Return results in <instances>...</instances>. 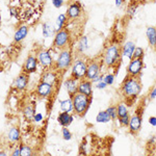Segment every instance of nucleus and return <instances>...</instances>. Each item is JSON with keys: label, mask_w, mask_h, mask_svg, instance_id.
<instances>
[{"label": "nucleus", "mask_w": 156, "mask_h": 156, "mask_svg": "<svg viewBox=\"0 0 156 156\" xmlns=\"http://www.w3.org/2000/svg\"><path fill=\"white\" fill-rule=\"evenodd\" d=\"M120 90L127 102H132L142 92V83L138 77H131L127 75L121 85Z\"/></svg>", "instance_id": "obj_1"}, {"label": "nucleus", "mask_w": 156, "mask_h": 156, "mask_svg": "<svg viewBox=\"0 0 156 156\" xmlns=\"http://www.w3.org/2000/svg\"><path fill=\"white\" fill-rule=\"evenodd\" d=\"M122 49L118 44H112L106 47L103 53V64L108 68H115L120 62Z\"/></svg>", "instance_id": "obj_2"}, {"label": "nucleus", "mask_w": 156, "mask_h": 156, "mask_svg": "<svg viewBox=\"0 0 156 156\" xmlns=\"http://www.w3.org/2000/svg\"><path fill=\"white\" fill-rule=\"evenodd\" d=\"M73 100V110L77 115L83 117L87 112L90 106V99L89 96L83 95L81 93H76L72 97Z\"/></svg>", "instance_id": "obj_3"}, {"label": "nucleus", "mask_w": 156, "mask_h": 156, "mask_svg": "<svg viewBox=\"0 0 156 156\" xmlns=\"http://www.w3.org/2000/svg\"><path fill=\"white\" fill-rule=\"evenodd\" d=\"M73 64V55L70 49H62L59 51L57 56L56 62H55V69L57 71H67Z\"/></svg>", "instance_id": "obj_4"}, {"label": "nucleus", "mask_w": 156, "mask_h": 156, "mask_svg": "<svg viewBox=\"0 0 156 156\" xmlns=\"http://www.w3.org/2000/svg\"><path fill=\"white\" fill-rule=\"evenodd\" d=\"M70 40H71L70 30L66 28V27H64L62 29L56 31V34H55L54 41H53V47L55 49H58V50L66 49L69 47Z\"/></svg>", "instance_id": "obj_5"}, {"label": "nucleus", "mask_w": 156, "mask_h": 156, "mask_svg": "<svg viewBox=\"0 0 156 156\" xmlns=\"http://www.w3.org/2000/svg\"><path fill=\"white\" fill-rule=\"evenodd\" d=\"M87 62L84 59L77 58L73 62L72 64V77L76 78L78 80H82L85 78L87 74Z\"/></svg>", "instance_id": "obj_6"}, {"label": "nucleus", "mask_w": 156, "mask_h": 156, "mask_svg": "<svg viewBox=\"0 0 156 156\" xmlns=\"http://www.w3.org/2000/svg\"><path fill=\"white\" fill-rule=\"evenodd\" d=\"M144 68L143 58H131L127 66V75L131 77H138Z\"/></svg>", "instance_id": "obj_7"}, {"label": "nucleus", "mask_w": 156, "mask_h": 156, "mask_svg": "<svg viewBox=\"0 0 156 156\" xmlns=\"http://www.w3.org/2000/svg\"><path fill=\"white\" fill-rule=\"evenodd\" d=\"M101 74V62L98 59H92L87 62V74L85 78L89 80H93L95 77L99 76Z\"/></svg>", "instance_id": "obj_8"}, {"label": "nucleus", "mask_w": 156, "mask_h": 156, "mask_svg": "<svg viewBox=\"0 0 156 156\" xmlns=\"http://www.w3.org/2000/svg\"><path fill=\"white\" fill-rule=\"evenodd\" d=\"M142 123H143V114H142V112H138L137 110V112L130 118L129 125H128L130 133L136 134V133L140 132V128H142Z\"/></svg>", "instance_id": "obj_9"}, {"label": "nucleus", "mask_w": 156, "mask_h": 156, "mask_svg": "<svg viewBox=\"0 0 156 156\" xmlns=\"http://www.w3.org/2000/svg\"><path fill=\"white\" fill-rule=\"evenodd\" d=\"M37 60L41 64V66L45 69H51L54 66L53 57L48 50H41L37 53Z\"/></svg>", "instance_id": "obj_10"}, {"label": "nucleus", "mask_w": 156, "mask_h": 156, "mask_svg": "<svg viewBox=\"0 0 156 156\" xmlns=\"http://www.w3.org/2000/svg\"><path fill=\"white\" fill-rule=\"evenodd\" d=\"M36 93L41 98H48L53 93V85L47 83V82L41 81L36 87Z\"/></svg>", "instance_id": "obj_11"}, {"label": "nucleus", "mask_w": 156, "mask_h": 156, "mask_svg": "<svg viewBox=\"0 0 156 156\" xmlns=\"http://www.w3.org/2000/svg\"><path fill=\"white\" fill-rule=\"evenodd\" d=\"M67 16L69 20H76L81 16L82 6L79 2H72L67 9Z\"/></svg>", "instance_id": "obj_12"}, {"label": "nucleus", "mask_w": 156, "mask_h": 156, "mask_svg": "<svg viewBox=\"0 0 156 156\" xmlns=\"http://www.w3.org/2000/svg\"><path fill=\"white\" fill-rule=\"evenodd\" d=\"M78 93H81V94H83V95L92 97V95H93L92 80H89V79H87V78L80 80L79 84H78Z\"/></svg>", "instance_id": "obj_13"}, {"label": "nucleus", "mask_w": 156, "mask_h": 156, "mask_svg": "<svg viewBox=\"0 0 156 156\" xmlns=\"http://www.w3.org/2000/svg\"><path fill=\"white\" fill-rule=\"evenodd\" d=\"M37 62L39 60L34 55L30 54L28 57L25 60V64H24V72H26L27 74H30V73H34L37 71Z\"/></svg>", "instance_id": "obj_14"}, {"label": "nucleus", "mask_w": 156, "mask_h": 156, "mask_svg": "<svg viewBox=\"0 0 156 156\" xmlns=\"http://www.w3.org/2000/svg\"><path fill=\"white\" fill-rule=\"evenodd\" d=\"M78 84H79V80L74 77H71L65 81V87L67 89V92L70 97H73L76 93H78Z\"/></svg>", "instance_id": "obj_15"}, {"label": "nucleus", "mask_w": 156, "mask_h": 156, "mask_svg": "<svg viewBox=\"0 0 156 156\" xmlns=\"http://www.w3.org/2000/svg\"><path fill=\"white\" fill-rule=\"evenodd\" d=\"M27 84H28V75H27L26 72H23L19 75L18 77L15 80V87H16L18 90H24L26 89Z\"/></svg>", "instance_id": "obj_16"}, {"label": "nucleus", "mask_w": 156, "mask_h": 156, "mask_svg": "<svg viewBox=\"0 0 156 156\" xmlns=\"http://www.w3.org/2000/svg\"><path fill=\"white\" fill-rule=\"evenodd\" d=\"M41 81H44V82H47V83L54 85L57 81V72L52 71V70H50V69H47L46 71L43 73Z\"/></svg>", "instance_id": "obj_17"}, {"label": "nucleus", "mask_w": 156, "mask_h": 156, "mask_svg": "<svg viewBox=\"0 0 156 156\" xmlns=\"http://www.w3.org/2000/svg\"><path fill=\"white\" fill-rule=\"evenodd\" d=\"M135 47L136 46H135V44L132 41H127L122 47V56L127 57L130 60L133 56V52H134Z\"/></svg>", "instance_id": "obj_18"}, {"label": "nucleus", "mask_w": 156, "mask_h": 156, "mask_svg": "<svg viewBox=\"0 0 156 156\" xmlns=\"http://www.w3.org/2000/svg\"><path fill=\"white\" fill-rule=\"evenodd\" d=\"M146 37H147L148 43L153 49H156V27L149 26L146 29Z\"/></svg>", "instance_id": "obj_19"}, {"label": "nucleus", "mask_w": 156, "mask_h": 156, "mask_svg": "<svg viewBox=\"0 0 156 156\" xmlns=\"http://www.w3.org/2000/svg\"><path fill=\"white\" fill-rule=\"evenodd\" d=\"M57 122L59 123V125H62V127H68L72 124L73 122V115L70 112H62L57 117Z\"/></svg>", "instance_id": "obj_20"}, {"label": "nucleus", "mask_w": 156, "mask_h": 156, "mask_svg": "<svg viewBox=\"0 0 156 156\" xmlns=\"http://www.w3.org/2000/svg\"><path fill=\"white\" fill-rule=\"evenodd\" d=\"M27 34H28V27L26 25H21L20 27H18L14 36L15 43H20L21 41H23L26 37Z\"/></svg>", "instance_id": "obj_21"}, {"label": "nucleus", "mask_w": 156, "mask_h": 156, "mask_svg": "<svg viewBox=\"0 0 156 156\" xmlns=\"http://www.w3.org/2000/svg\"><path fill=\"white\" fill-rule=\"evenodd\" d=\"M89 48V41H87V37H80L79 41L77 43V50L78 53H83Z\"/></svg>", "instance_id": "obj_22"}, {"label": "nucleus", "mask_w": 156, "mask_h": 156, "mask_svg": "<svg viewBox=\"0 0 156 156\" xmlns=\"http://www.w3.org/2000/svg\"><path fill=\"white\" fill-rule=\"evenodd\" d=\"M42 32H43L44 37L47 39V37H50L54 34L55 30L53 28V26H52L49 22H45V23H43V25H42Z\"/></svg>", "instance_id": "obj_23"}, {"label": "nucleus", "mask_w": 156, "mask_h": 156, "mask_svg": "<svg viewBox=\"0 0 156 156\" xmlns=\"http://www.w3.org/2000/svg\"><path fill=\"white\" fill-rule=\"evenodd\" d=\"M60 110L64 112H71L73 110V100L70 97V99H66L60 101Z\"/></svg>", "instance_id": "obj_24"}, {"label": "nucleus", "mask_w": 156, "mask_h": 156, "mask_svg": "<svg viewBox=\"0 0 156 156\" xmlns=\"http://www.w3.org/2000/svg\"><path fill=\"white\" fill-rule=\"evenodd\" d=\"M109 121H112V118L108 115V112L106 110H101V112H98L97 117H96V122L97 123H101V124H104V123H108Z\"/></svg>", "instance_id": "obj_25"}, {"label": "nucleus", "mask_w": 156, "mask_h": 156, "mask_svg": "<svg viewBox=\"0 0 156 156\" xmlns=\"http://www.w3.org/2000/svg\"><path fill=\"white\" fill-rule=\"evenodd\" d=\"M9 140L12 143H17L20 140V131L18 128L12 127L11 128V130L9 131Z\"/></svg>", "instance_id": "obj_26"}, {"label": "nucleus", "mask_w": 156, "mask_h": 156, "mask_svg": "<svg viewBox=\"0 0 156 156\" xmlns=\"http://www.w3.org/2000/svg\"><path fill=\"white\" fill-rule=\"evenodd\" d=\"M68 20H69V19H68L67 14H60V15H58V17H57V19H56V29L60 30V29L64 28ZM57 30H56V31H57Z\"/></svg>", "instance_id": "obj_27"}, {"label": "nucleus", "mask_w": 156, "mask_h": 156, "mask_svg": "<svg viewBox=\"0 0 156 156\" xmlns=\"http://www.w3.org/2000/svg\"><path fill=\"white\" fill-rule=\"evenodd\" d=\"M117 110H118V118H122V117H125V115H129V112H128V108H127L126 104H125L124 102L118 103Z\"/></svg>", "instance_id": "obj_28"}, {"label": "nucleus", "mask_w": 156, "mask_h": 156, "mask_svg": "<svg viewBox=\"0 0 156 156\" xmlns=\"http://www.w3.org/2000/svg\"><path fill=\"white\" fill-rule=\"evenodd\" d=\"M34 114H36V112H34V107L32 106L31 104H28V105H26V106L24 107V109H23V115H24V117L26 118L27 120L34 119Z\"/></svg>", "instance_id": "obj_29"}, {"label": "nucleus", "mask_w": 156, "mask_h": 156, "mask_svg": "<svg viewBox=\"0 0 156 156\" xmlns=\"http://www.w3.org/2000/svg\"><path fill=\"white\" fill-rule=\"evenodd\" d=\"M136 9H137V3H135V2H130L129 5L127 6L126 15H127L128 17H129V18H131V17L134 16Z\"/></svg>", "instance_id": "obj_30"}, {"label": "nucleus", "mask_w": 156, "mask_h": 156, "mask_svg": "<svg viewBox=\"0 0 156 156\" xmlns=\"http://www.w3.org/2000/svg\"><path fill=\"white\" fill-rule=\"evenodd\" d=\"M20 155H23V156L32 155V149L27 145H21L20 146Z\"/></svg>", "instance_id": "obj_31"}, {"label": "nucleus", "mask_w": 156, "mask_h": 156, "mask_svg": "<svg viewBox=\"0 0 156 156\" xmlns=\"http://www.w3.org/2000/svg\"><path fill=\"white\" fill-rule=\"evenodd\" d=\"M106 112H108V115H110L112 120L118 119V110H117V105H112V106L107 107Z\"/></svg>", "instance_id": "obj_32"}, {"label": "nucleus", "mask_w": 156, "mask_h": 156, "mask_svg": "<svg viewBox=\"0 0 156 156\" xmlns=\"http://www.w3.org/2000/svg\"><path fill=\"white\" fill-rule=\"evenodd\" d=\"M103 81H104L107 85H112L115 81V75L112 74V73L104 74V76H103Z\"/></svg>", "instance_id": "obj_33"}, {"label": "nucleus", "mask_w": 156, "mask_h": 156, "mask_svg": "<svg viewBox=\"0 0 156 156\" xmlns=\"http://www.w3.org/2000/svg\"><path fill=\"white\" fill-rule=\"evenodd\" d=\"M144 55H145V51L142 47H135L132 58H143Z\"/></svg>", "instance_id": "obj_34"}, {"label": "nucleus", "mask_w": 156, "mask_h": 156, "mask_svg": "<svg viewBox=\"0 0 156 156\" xmlns=\"http://www.w3.org/2000/svg\"><path fill=\"white\" fill-rule=\"evenodd\" d=\"M118 120H119V122H120V125H122V126H124V127H128L130 117H129V115H125V117H122V118H118Z\"/></svg>", "instance_id": "obj_35"}, {"label": "nucleus", "mask_w": 156, "mask_h": 156, "mask_svg": "<svg viewBox=\"0 0 156 156\" xmlns=\"http://www.w3.org/2000/svg\"><path fill=\"white\" fill-rule=\"evenodd\" d=\"M62 137L65 140H70L72 138V133L67 127H62Z\"/></svg>", "instance_id": "obj_36"}, {"label": "nucleus", "mask_w": 156, "mask_h": 156, "mask_svg": "<svg viewBox=\"0 0 156 156\" xmlns=\"http://www.w3.org/2000/svg\"><path fill=\"white\" fill-rule=\"evenodd\" d=\"M52 4L54 5V7L59 9L64 5V0H52Z\"/></svg>", "instance_id": "obj_37"}, {"label": "nucleus", "mask_w": 156, "mask_h": 156, "mask_svg": "<svg viewBox=\"0 0 156 156\" xmlns=\"http://www.w3.org/2000/svg\"><path fill=\"white\" fill-rule=\"evenodd\" d=\"M95 84H96V89H98V90H104V89H106V87H107V84L105 83L103 80L97 82V83H95Z\"/></svg>", "instance_id": "obj_38"}, {"label": "nucleus", "mask_w": 156, "mask_h": 156, "mask_svg": "<svg viewBox=\"0 0 156 156\" xmlns=\"http://www.w3.org/2000/svg\"><path fill=\"white\" fill-rule=\"evenodd\" d=\"M34 122H36V123L41 122V121L43 120V115L42 114H34Z\"/></svg>", "instance_id": "obj_39"}, {"label": "nucleus", "mask_w": 156, "mask_h": 156, "mask_svg": "<svg viewBox=\"0 0 156 156\" xmlns=\"http://www.w3.org/2000/svg\"><path fill=\"white\" fill-rule=\"evenodd\" d=\"M149 124L151 126L156 127V117H150L149 118Z\"/></svg>", "instance_id": "obj_40"}, {"label": "nucleus", "mask_w": 156, "mask_h": 156, "mask_svg": "<svg viewBox=\"0 0 156 156\" xmlns=\"http://www.w3.org/2000/svg\"><path fill=\"white\" fill-rule=\"evenodd\" d=\"M149 97H150V99H155V98H156V87L152 89V90L150 92Z\"/></svg>", "instance_id": "obj_41"}, {"label": "nucleus", "mask_w": 156, "mask_h": 156, "mask_svg": "<svg viewBox=\"0 0 156 156\" xmlns=\"http://www.w3.org/2000/svg\"><path fill=\"white\" fill-rule=\"evenodd\" d=\"M9 12H11V15L12 17H17L18 16V12H17V9H15V7H11V9H9Z\"/></svg>", "instance_id": "obj_42"}, {"label": "nucleus", "mask_w": 156, "mask_h": 156, "mask_svg": "<svg viewBox=\"0 0 156 156\" xmlns=\"http://www.w3.org/2000/svg\"><path fill=\"white\" fill-rule=\"evenodd\" d=\"M115 5L118 7H120L125 2V0H115Z\"/></svg>", "instance_id": "obj_43"}, {"label": "nucleus", "mask_w": 156, "mask_h": 156, "mask_svg": "<svg viewBox=\"0 0 156 156\" xmlns=\"http://www.w3.org/2000/svg\"><path fill=\"white\" fill-rule=\"evenodd\" d=\"M12 155H14V156H19L20 155V147L17 148V149L12 152Z\"/></svg>", "instance_id": "obj_44"}, {"label": "nucleus", "mask_w": 156, "mask_h": 156, "mask_svg": "<svg viewBox=\"0 0 156 156\" xmlns=\"http://www.w3.org/2000/svg\"><path fill=\"white\" fill-rule=\"evenodd\" d=\"M155 138H156L155 136H152V137H151V138H150V140H149V144H152V143H155V140H156Z\"/></svg>", "instance_id": "obj_45"}, {"label": "nucleus", "mask_w": 156, "mask_h": 156, "mask_svg": "<svg viewBox=\"0 0 156 156\" xmlns=\"http://www.w3.org/2000/svg\"><path fill=\"white\" fill-rule=\"evenodd\" d=\"M4 155H6L4 152H0V156H4Z\"/></svg>", "instance_id": "obj_46"}, {"label": "nucleus", "mask_w": 156, "mask_h": 156, "mask_svg": "<svg viewBox=\"0 0 156 156\" xmlns=\"http://www.w3.org/2000/svg\"><path fill=\"white\" fill-rule=\"evenodd\" d=\"M0 24H1V17H0Z\"/></svg>", "instance_id": "obj_47"}]
</instances>
